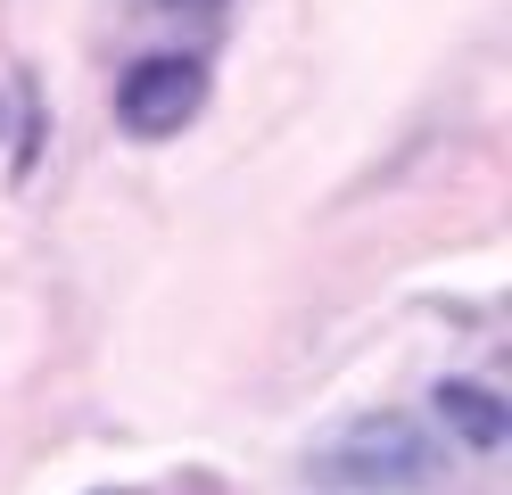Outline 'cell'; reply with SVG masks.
<instances>
[{
    "instance_id": "6da1fadb",
    "label": "cell",
    "mask_w": 512,
    "mask_h": 495,
    "mask_svg": "<svg viewBox=\"0 0 512 495\" xmlns=\"http://www.w3.org/2000/svg\"><path fill=\"white\" fill-rule=\"evenodd\" d=\"M306 479L323 495H430L446 479V438L422 413L372 405V413H347L339 429L314 438Z\"/></svg>"
},
{
    "instance_id": "7a4b0ae2",
    "label": "cell",
    "mask_w": 512,
    "mask_h": 495,
    "mask_svg": "<svg viewBox=\"0 0 512 495\" xmlns=\"http://www.w3.org/2000/svg\"><path fill=\"white\" fill-rule=\"evenodd\" d=\"M199 108H207V66L182 50H157L116 83V124L133 141H174V132L199 124Z\"/></svg>"
},
{
    "instance_id": "3957f363",
    "label": "cell",
    "mask_w": 512,
    "mask_h": 495,
    "mask_svg": "<svg viewBox=\"0 0 512 495\" xmlns=\"http://www.w3.org/2000/svg\"><path fill=\"white\" fill-rule=\"evenodd\" d=\"M430 413L446 421V438H463L471 454H496L512 438V405H504L488 380H438L430 388Z\"/></svg>"
},
{
    "instance_id": "277c9868",
    "label": "cell",
    "mask_w": 512,
    "mask_h": 495,
    "mask_svg": "<svg viewBox=\"0 0 512 495\" xmlns=\"http://www.w3.org/2000/svg\"><path fill=\"white\" fill-rule=\"evenodd\" d=\"M174 17H223V0H166Z\"/></svg>"
}]
</instances>
